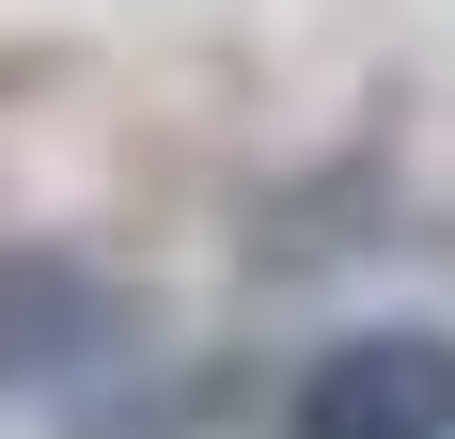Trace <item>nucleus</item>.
<instances>
[{
  "mask_svg": "<svg viewBox=\"0 0 455 439\" xmlns=\"http://www.w3.org/2000/svg\"><path fill=\"white\" fill-rule=\"evenodd\" d=\"M283 439H455V330L362 314L283 377Z\"/></svg>",
  "mask_w": 455,
  "mask_h": 439,
  "instance_id": "1",
  "label": "nucleus"
},
{
  "mask_svg": "<svg viewBox=\"0 0 455 439\" xmlns=\"http://www.w3.org/2000/svg\"><path fill=\"white\" fill-rule=\"evenodd\" d=\"M126 346V283L94 251H47V235H0V393H63Z\"/></svg>",
  "mask_w": 455,
  "mask_h": 439,
  "instance_id": "2",
  "label": "nucleus"
}]
</instances>
